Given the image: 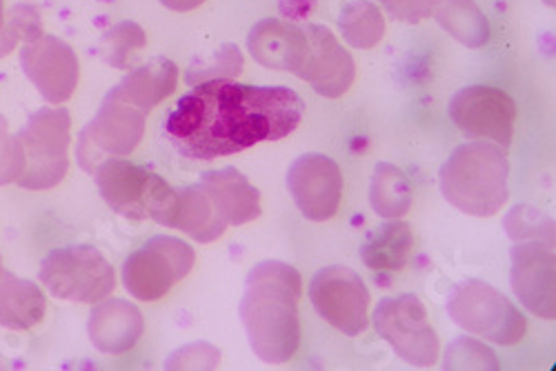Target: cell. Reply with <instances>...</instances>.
Wrapping results in <instances>:
<instances>
[{"mask_svg":"<svg viewBox=\"0 0 556 371\" xmlns=\"http://www.w3.org/2000/svg\"><path fill=\"white\" fill-rule=\"evenodd\" d=\"M443 367L445 369H498V358L488 345L475 338H456L445 349Z\"/></svg>","mask_w":556,"mask_h":371,"instance_id":"f546056e","label":"cell"},{"mask_svg":"<svg viewBox=\"0 0 556 371\" xmlns=\"http://www.w3.org/2000/svg\"><path fill=\"white\" fill-rule=\"evenodd\" d=\"M243 72V56L235 42L220 44L214 59L210 61H194L188 72V82L199 85L205 80H218V78H235Z\"/></svg>","mask_w":556,"mask_h":371,"instance_id":"83f0119b","label":"cell"},{"mask_svg":"<svg viewBox=\"0 0 556 371\" xmlns=\"http://www.w3.org/2000/svg\"><path fill=\"white\" fill-rule=\"evenodd\" d=\"M412 245V227L403 220H392L372 231V236L363 245L361 258L372 271H401L409 263Z\"/></svg>","mask_w":556,"mask_h":371,"instance_id":"603a6c76","label":"cell"},{"mask_svg":"<svg viewBox=\"0 0 556 371\" xmlns=\"http://www.w3.org/2000/svg\"><path fill=\"white\" fill-rule=\"evenodd\" d=\"M220 362V351L210 343H194L174 351L165 367L167 369H214Z\"/></svg>","mask_w":556,"mask_h":371,"instance_id":"d6a6232c","label":"cell"},{"mask_svg":"<svg viewBox=\"0 0 556 371\" xmlns=\"http://www.w3.org/2000/svg\"><path fill=\"white\" fill-rule=\"evenodd\" d=\"M18 143L25 158L18 188L31 192L56 188L70 169L72 114L65 107L38 110L21 129Z\"/></svg>","mask_w":556,"mask_h":371,"instance_id":"5b68a950","label":"cell"},{"mask_svg":"<svg viewBox=\"0 0 556 371\" xmlns=\"http://www.w3.org/2000/svg\"><path fill=\"white\" fill-rule=\"evenodd\" d=\"M372 209L390 220L405 216L412 207V184L407 176L392 163H379L369 184Z\"/></svg>","mask_w":556,"mask_h":371,"instance_id":"d4e9b609","label":"cell"},{"mask_svg":"<svg viewBox=\"0 0 556 371\" xmlns=\"http://www.w3.org/2000/svg\"><path fill=\"white\" fill-rule=\"evenodd\" d=\"M205 0H161V5L172 10V12H192L201 8Z\"/></svg>","mask_w":556,"mask_h":371,"instance_id":"e575fe53","label":"cell"},{"mask_svg":"<svg viewBox=\"0 0 556 371\" xmlns=\"http://www.w3.org/2000/svg\"><path fill=\"white\" fill-rule=\"evenodd\" d=\"M301 273L281 260L258 263L245 283L241 320L254 354L271 364L294 358L301 347Z\"/></svg>","mask_w":556,"mask_h":371,"instance_id":"7a4b0ae2","label":"cell"},{"mask_svg":"<svg viewBox=\"0 0 556 371\" xmlns=\"http://www.w3.org/2000/svg\"><path fill=\"white\" fill-rule=\"evenodd\" d=\"M48 311L42 290L10 271L0 276V328L25 332L36 328Z\"/></svg>","mask_w":556,"mask_h":371,"instance_id":"44dd1931","label":"cell"},{"mask_svg":"<svg viewBox=\"0 0 556 371\" xmlns=\"http://www.w3.org/2000/svg\"><path fill=\"white\" fill-rule=\"evenodd\" d=\"M372 322L377 334L405 362L414 367H430L439 360V336L419 296L399 294L383 298L375 309Z\"/></svg>","mask_w":556,"mask_h":371,"instance_id":"9c48e42d","label":"cell"},{"mask_svg":"<svg viewBox=\"0 0 556 371\" xmlns=\"http://www.w3.org/2000/svg\"><path fill=\"white\" fill-rule=\"evenodd\" d=\"M339 27L348 44L356 50H372L386 36V21L381 10L367 0H354L341 16Z\"/></svg>","mask_w":556,"mask_h":371,"instance_id":"484cf974","label":"cell"},{"mask_svg":"<svg viewBox=\"0 0 556 371\" xmlns=\"http://www.w3.org/2000/svg\"><path fill=\"white\" fill-rule=\"evenodd\" d=\"M194 263L192 245L174 236H154L125 260L123 283L134 298L154 303L167 296L192 271Z\"/></svg>","mask_w":556,"mask_h":371,"instance_id":"ba28073f","label":"cell"},{"mask_svg":"<svg viewBox=\"0 0 556 371\" xmlns=\"http://www.w3.org/2000/svg\"><path fill=\"white\" fill-rule=\"evenodd\" d=\"M447 311L458 328L496 345H517L528 334V320L517 305L475 278L450 294Z\"/></svg>","mask_w":556,"mask_h":371,"instance_id":"8992f818","label":"cell"},{"mask_svg":"<svg viewBox=\"0 0 556 371\" xmlns=\"http://www.w3.org/2000/svg\"><path fill=\"white\" fill-rule=\"evenodd\" d=\"M509 163L496 145L468 143L441 167V194L456 209L490 218L507 203Z\"/></svg>","mask_w":556,"mask_h":371,"instance_id":"3957f363","label":"cell"},{"mask_svg":"<svg viewBox=\"0 0 556 371\" xmlns=\"http://www.w3.org/2000/svg\"><path fill=\"white\" fill-rule=\"evenodd\" d=\"M288 188L305 220L326 222L341 207L343 174L330 156L303 154L288 171Z\"/></svg>","mask_w":556,"mask_h":371,"instance_id":"5bb4252c","label":"cell"},{"mask_svg":"<svg viewBox=\"0 0 556 371\" xmlns=\"http://www.w3.org/2000/svg\"><path fill=\"white\" fill-rule=\"evenodd\" d=\"M383 10L401 23H421L432 16V0H381Z\"/></svg>","mask_w":556,"mask_h":371,"instance_id":"836d02e7","label":"cell"},{"mask_svg":"<svg viewBox=\"0 0 556 371\" xmlns=\"http://www.w3.org/2000/svg\"><path fill=\"white\" fill-rule=\"evenodd\" d=\"M42 36V23L40 14L34 8H16L8 21L5 27L0 29V59L8 56L16 50L21 40L29 42Z\"/></svg>","mask_w":556,"mask_h":371,"instance_id":"f1b7e54d","label":"cell"},{"mask_svg":"<svg viewBox=\"0 0 556 371\" xmlns=\"http://www.w3.org/2000/svg\"><path fill=\"white\" fill-rule=\"evenodd\" d=\"M21 65L25 76L48 103L63 105L74 97L80 65L76 52L65 40L42 34L40 38L25 42L21 50Z\"/></svg>","mask_w":556,"mask_h":371,"instance_id":"4fadbf2b","label":"cell"},{"mask_svg":"<svg viewBox=\"0 0 556 371\" xmlns=\"http://www.w3.org/2000/svg\"><path fill=\"white\" fill-rule=\"evenodd\" d=\"M513 290L517 298L539 318H556L554 250L543 241L517 243L513 247Z\"/></svg>","mask_w":556,"mask_h":371,"instance_id":"9a60e30c","label":"cell"},{"mask_svg":"<svg viewBox=\"0 0 556 371\" xmlns=\"http://www.w3.org/2000/svg\"><path fill=\"white\" fill-rule=\"evenodd\" d=\"M23 148L18 143V136L10 131L5 116H0V188L12 184L23 174Z\"/></svg>","mask_w":556,"mask_h":371,"instance_id":"1f68e13d","label":"cell"},{"mask_svg":"<svg viewBox=\"0 0 556 371\" xmlns=\"http://www.w3.org/2000/svg\"><path fill=\"white\" fill-rule=\"evenodd\" d=\"M432 16L470 50H479L490 40V23L475 0H432Z\"/></svg>","mask_w":556,"mask_h":371,"instance_id":"cb8c5ba5","label":"cell"},{"mask_svg":"<svg viewBox=\"0 0 556 371\" xmlns=\"http://www.w3.org/2000/svg\"><path fill=\"white\" fill-rule=\"evenodd\" d=\"M452 123L468 136L490 138L501 148H509L517 125V103L503 89L472 85L460 89L450 101Z\"/></svg>","mask_w":556,"mask_h":371,"instance_id":"7c38bea8","label":"cell"},{"mask_svg":"<svg viewBox=\"0 0 556 371\" xmlns=\"http://www.w3.org/2000/svg\"><path fill=\"white\" fill-rule=\"evenodd\" d=\"M505 229L515 241L532 239V241H554V225L536 209L528 205H519L509 212L505 220Z\"/></svg>","mask_w":556,"mask_h":371,"instance_id":"4dcf8cb0","label":"cell"},{"mask_svg":"<svg viewBox=\"0 0 556 371\" xmlns=\"http://www.w3.org/2000/svg\"><path fill=\"white\" fill-rule=\"evenodd\" d=\"M305 112L290 87L241 85L231 78L199 82L167 118L174 148L197 161L239 154L290 136Z\"/></svg>","mask_w":556,"mask_h":371,"instance_id":"6da1fadb","label":"cell"},{"mask_svg":"<svg viewBox=\"0 0 556 371\" xmlns=\"http://www.w3.org/2000/svg\"><path fill=\"white\" fill-rule=\"evenodd\" d=\"M248 50L252 59L267 69L301 76L309 54V40L301 25L265 18L252 27L248 36Z\"/></svg>","mask_w":556,"mask_h":371,"instance_id":"e0dca14e","label":"cell"},{"mask_svg":"<svg viewBox=\"0 0 556 371\" xmlns=\"http://www.w3.org/2000/svg\"><path fill=\"white\" fill-rule=\"evenodd\" d=\"M309 298L316 314L345 336H361L369 324V292L350 267H326L314 273Z\"/></svg>","mask_w":556,"mask_h":371,"instance_id":"8fae6325","label":"cell"},{"mask_svg":"<svg viewBox=\"0 0 556 371\" xmlns=\"http://www.w3.org/2000/svg\"><path fill=\"white\" fill-rule=\"evenodd\" d=\"M94 176L103 201L114 212L131 220L152 218L169 227L178 205V192L165 178L125 158H108Z\"/></svg>","mask_w":556,"mask_h":371,"instance_id":"277c9868","label":"cell"},{"mask_svg":"<svg viewBox=\"0 0 556 371\" xmlns=\"http://www.w3.org/2000/svg\"><path fill=\"white\" fill-rule=\"evenodd\" d=\"M40 281L54 298L97 305L114 292L116 273L97 247L70 245L42 260Z\"/></svg>","mask_w":556,"mask_h":371,"instance_id":"52a82bcc","label":"cell"},{"mask_svg":"<svg viewBox=\"0 0 556 371\" xmlns=\"http://www.w3.org/2000/svg\"><path fill=\"white\" fill-rule=\"evenodd\" d=\"M169 229H178L197 243H212L220 239L227 229V222L218 216L214 203L205 194L201 184L185 188L178 192V205Z\"/></svg>","mask_w":556,"mask_h":371,"instance_id":"7402d4cb","label":"cell"},{"mask_svg":"<svg viewBox=\"0 0 556 371\" xmlns=\"http://www.w3.org/2000/svg\"><path fill=\"white\" fill-rule=\"evenodd\" d=\"M199 184L205 190L227 227L252 222L263 214L261 192L235 167L205 171Z\"/></svg>","mask_w":556,"mask_h":371,"instance_id":"d6986e66","label":"cell"},{"mask_svg":"<svg viewBox=\"0 0 556 371\" xmlns=\"http://www.w3.org/2000/svg\"><path fill=\"white\" fill-rule=\"evenodd\" d=\"M5 273V269H3V258H0V276H3Z\"/></svg>","mask_w":556,"mask_h":371,"instance_id":"8d00e7d4","label":"cell"},{"mask_svg":"<svg viewBox=\"0 0 556 371\" xmlns=\"http://www.w3.org/2000/svg\"><path fill=\"white\" fill-rule=\"evenodd\" d=\"M5 5H3V0H0V29H3L5 27Z\"/></svg>","mask_w":556,"mask_h":371,"instance_id":"d590c367","label":"cell"},{"mask_svg":"<svg viewBox=\"0 0 556 371\" xmlns=\"http://www.w3.org/2000/svg\"><path fill=\"white\" fill-rule=\"evenodd\" d=\"M303 31L309 40V54L299 78L320 97L341 99L356 76L354 59L326 25H303Z\"/></svg>","mask_w":556,"mask_h":371,"instance_id":"2e32d148","label":"cell"},{"mask_svg":"<svg viewBox=\"0 0 556 371\" xmlns=\"http://www.w3.org/2000/svg\"><path fill=\"white\" fill-rule=\"evenodd\" d=\"M146 112L108 94L94 120L80 133L78 163L87 174H97L108 158L129 156L146 133Z\"/></svg>","mask_w":556,"mask_h":371,"instance_id":"30bf717a","label":"cell"},{"mask_svg":"<svg viewBox=\"0 0 556 371\" xmlns=\"http://www.w3.org/2000/svg\"><path fill=\"white\" fill-rule=\"evenodd\" d=\"M89 341L103 354H125L141 341L146 318L134 303L123 298L101 300L87 322Z\"/></svg>","mask_w":556,"mask_h":371,"instance_id":"ac0fdd59","label":"cell"},{"mask_svg":"<svg viewBox=\"0 0 556 371\" xmlns=\"http://www.w3.org/2000/svg\"><path fill=\"white\" fill-rule=\"evenodd\" d=\"M178 85V67L169 59H154L152 63L129 72L110 94L150 114L156 105L169 99Z\"/></svg>","mask_w":556,"mask_h":371,"instance_id":"ffe728a7","label":"cell"},{"mask_svg":"<svg viewBox=\"0 0 556 371\" xmlns=\"http://www.w3.org/2000/svg\"><path fill=\"white\" fill-rule=\"evenodd\" d=\"M148 44V36L141 25L123 21L103 34L101 56L108 65L116 69H129L134 54L141 52Z\"/></svg>","mask_w":556,"mask_h":371,"instance_id":"4316f807","label":"cell"}]
</instances>
